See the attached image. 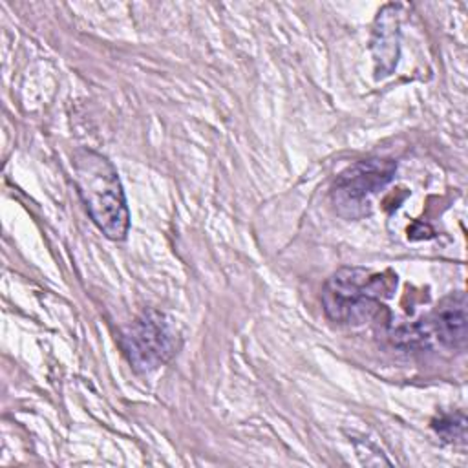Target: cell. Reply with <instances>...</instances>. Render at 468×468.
<instances>
[{
	"label": "cell",
	"instance_id": "cell-5",
	"mask_svg": "<svg viewBox=\"0 0 468 468\" xmlns=\"http://www.w3.org/2000/svg\"><path fill=\"white\" fill-rule=\"evenodd\" d=\"M433 331L437 338L453 349H463L466 344V296L453 292L446 296L433 313Z\"/></svg>",
	"mask_w": 468,
	"mask_h": 468
},
{
	"label": "cell",
	"instance_id": "cell-7",
	"mask_svg": "<svg viewBox=\"0 0 468 468\" xmlns=\"http://www.w3.org/2000/svg\"><path fill=\"white\" fill-rule=\"evenodd\" d=\"M433 430L444 439V441H464L466 437V419L464 415L453 413V415H441L433 420Z\"/></svg>",
	"mask_w": 468,
	"mask_h": 468
},
{
	"label": "cell",
	"instance_id": "cell-3",
	"mask_svg": "<svg viewBox=\"0 0 468 468\" xmlns=\"http://www.w3.org/2000/svg\"><path fill=\"white\" fill-rule=\"evenodd\" d=\"M121 344L130 364L141 373H150L174 356L179 333L172 318L150 309L122 331Z\"/></svg>",
	"mask_w": 468,
	"mask_h": 468
},
{
	"label": "cell",
	"instance_id": "cell-4",
	"mask_svg": "<svg viewBox=\"0 0 468 468\" xmlns=\"http://www.w3.org/2000/svg\"><path fill=\"white\" fill-rule=\"evenodd\" d=\"M397 165L389 159H367L347 166L335 183V197L340 205L358 207L367 196L384 188Z\"/></svg>",
	"mask_w": 468,
	"mask_h": 468
},
{
	"label": "cell",
	"instance_id": "cell-2",
	"mask_svg": "<svg viewBox=\"0 0 468 468\" xmlns=\"http://www.w3.org/2000/svg\"><path fill=\"white\" fill-rule=\"evenodd\" d=\"M397 278L360 267L336 271L322 292L325 314L338 324H362L380 307L382 298L389 296Z\"/></svg>",
	"mask_w": 468,
	"mask_h": 468
},
{
	"label": "cell",
	"instance_id": "cell-6",
	"mask_svg": "<svg viewBox=\"0 0 468 468\" xmlns=\"http://www.w3.org/2000/svg\"><path fill=\"white\" fill-rule=\"evenodd\" d=\"M378 27L375 29V60L380 66L377 68L378 75H384V62L389 60V68L397 62V22L393 16H386V11L382 9L377 18Z\"/></svg>",
	"mask_w": 468,
	"mask_h": 468
},
{
	"label": "cell",
	"instance_id": "cell-1",
	"mask_svg": "<svg viewBox=\"0 0 468 468\" xmlns=\"http://www.w3.org/2000/svg\"><path fill=\"white\" fill-rule=\"evenodd\" d=\"M75 183L95 225L110 239H124L130 214L113 165L97 152L80 150L73 161Z\"/></svg>",
	"mask_w": 468,
	"mask_h": 468
}]
</instances>
